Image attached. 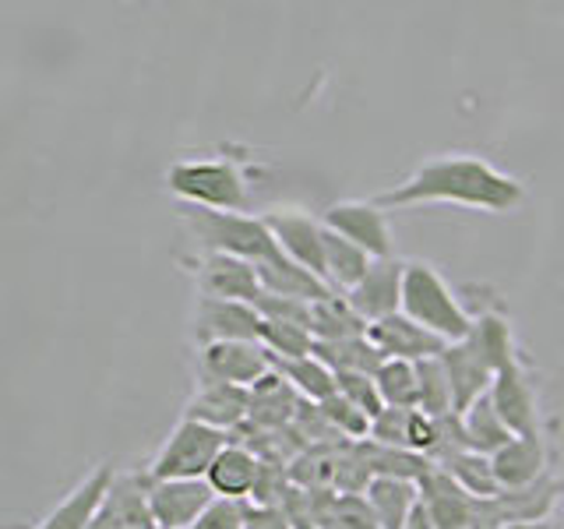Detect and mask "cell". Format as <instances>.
I'll list each match as a JSON object with an SVG mask.
<instances>
[{
    "label": "cell",
    "mask_w": 564,
    "mask_h": 529,
    "mask_svg": "<svg viewBox=\"0 0 564 529\" xmlns=\"http://www.w3.org/2000/svg\"><path fill=\"white\" fill-rule=\"evenodd\" d=\"M375 202L384 212L420 205H463L490 212V216H511L525 205V184L476 152H445L423 159L405 181L381 191Z\"/></svg>",
    "instance_id": "cell-1"
},
{
    "label": "cell",
    "mask_w": 564,
    "mask_h": 529,
    "mask_svg": "<svg viewBox=\"0 0 564 529\" xmlns=\"http://www.w3.org/2000/svg\"><path fill=\"white\" fill-rule=\"evenodd\" d=\"M254 176H258V166L251 155L223 149L208 155L176 159L163 173V181H166V191L181 205L212 208V212H247Z\"/></svg>",
    "instance_id": "cell-2"
},
{
    "label": "cell",
    "mask_w": 564,
    "mask_h": 529,
    "mask_svg": "<svg viewBox=\"0 0 564 529\" xmlns=\"http://www.w3.org/2000/svg\"><path fill=\"white\" fill-rule=\"evenodd\" d=\"M402 314L413 317L416 325H423L437 339L463 343L469 339L476 314H469V307L463 304L448 279L441 276L431 261L420 258H405V287H402Z\"/></svg>",
    "instance_id": "cell-3"
},
{
    "label": "cell",
    "mask_w": 564,
    "mask_h": 529,
    "mask_svg": "<svg viewBox=\"0 0 564 529\" xmlns=\"http://www.w3.org/2000/svg\"><path fill=\"white\" fill-rule=\"evenodd\" d=\"M176 216L187 226V234L194 237L202 255H229L254 264L279 255L272 229L254 212H212V208L181 205Z\"/></svg>",
    "instance_id": "cell-4"
},
{
    "label": "cell",
    "mask_w": 564,
    "mask_h": 529,
    "mask_svg": "<svg viewBox=\"0 0 564 529\" xmlns=\"http://www.w3.org/2000/svg\"><path fill=\"white\" fill-rule=\"evenodd\" d=\"M226 445H229L226 431L181 417V423H176L163 445L155 449L145 473L152 481H205L212 463H216Z\"/></svg>",
    "instance_id": "cell-5"
},
{
    "label": "cell",
    "mask_w": 564,
    "mask_h": 529,
    "mask_svg": "<svg viewBox=\"0 0 564 529\" xmlns=\"http://www.w3.org/2000/svg\"><path fill=\"white\" fill-rule=\"evenodd\" d=\"M322 223L332 234H339L343 240L357 244L360 251L370 258H392L395 240H392V226H388V212L375 198H346V202H332L322 212Z\"/></svg>",
    "instance_id": "cell-6"
},
{
    "label": "cell",
    "mask_w": 564,
    "mask_h": 529,
    "mask_svg": "<svg viewBox=\"0 0 564 529\" xmlns=\"http://www.w3.org/2000/svg\"><path fill=\"white\" fill-rule=\"evenodd\" d=\"M181 264H187V272L194 276L198 296L258 304L261 293H264L254 261L229 258V255H202L198 251V258H181Z\"/></svg>",
    "instance_id": "cell-7"
},
{
    "label": "cell",
    "mask_w": 564,
    "mask_h": 529,
    "mask_svg": "<svg viewBox=\"0 0 564 529\" xmlns=\"http://www.w3.org/2000/svg\"><path fill=\"white\" fill-rule=\"evenodd\" d=\"M261 325L264 317L254 304L198 296L191 317V339L198 349L212 343H261Z\"/></svg>",
    "instance_id": "cell-8"
},
{
    "label": "cell",
    "mask_w": 564,
    "mask_h": 529,
    "mask_svg": "<svg viewBox=\"0 0 564 529\" xmlns=\"http://www.w3.org/2000/svg\"><path fill=\"white\" fill-rule=\"evenodd\" d=\"M261 219L272 229L282 255L325 279V223H322V216H311L307 208H296V205H279V208L261 212Z\"/></svg>",
    "instance_id": "cell-9"
},
{
    "label": "cell",
    "mask_w": 564,
    "mask_h": 529,
    "mask_svg": "<svg viewBox=\"0 0 564 529\" xmlns=\"http://www.w3.org/2000/svg\"><path fill=\"white\" fill-rule=\"evenodd\" d=\"M272 375V353L261 343H212L198 349V367L194 378L198 385L205 381H223V385H240L254 388L261 378Z\"/></svg>",
    "instance_id": "cell-10"
},
{
    "label": "cell",
    "mask_w": 564,
    "mask_h": 529,
    "mask_svg": "<svg viewBox=\"0 0 564 529\" xmlns=\"http://www.w3.org/2000/svg\"><path fill=\"white\" fill-rule=\"evenodd\" d=\"M216 501L208 481H152L149 476V508L155 529H194Z\"/></svg>",
    "instance_id": "cell-11"
},
{
    "label": "cell",
    "mask_w": 564,
    "mask_h": 529,
    "mask_svg": "<svg viewBox=\"0 0 564 529\" xmlns=\"http://www.w3.org/2000/svg\"><path fill=\"white\" fill-rule=\"evenodd\" d=\"M113 481H117L113 466L99 463L93 473H85L82 481L64 494V501L53 505L32 529H93L106 498H110Z\"/></svg>",
    "instance_id": "cell-12"
},
{
    "label": "cell",
    "mask_w": 564,
    "mask_h": 529,
    "mask_svg": "<svg viewBox=\"0 0 564 529\" xmlns=\"http://www.w3.org/2000/svg\"><path fill=\"white\" fill-rule=\"evenodd\" d=\"M490 402L494 410L501 413V420L511 428V434H536L540 428V396H536V381L533 370H529L525 360L511 364L505 370H498V378L490 385Z\"/></svg>",
    "instance_id": "cell-13"
},
{
    "label": "cell",
    "mask_w": 564,
    "mask_h": 529,
    "mask_svg": "<svg viewBox=\"0 0 564 529\" xmlns=\"http://www.w3.org/2000/svg\"><path fill=\"white\" fill-rule=\"evenodd\" d=\"M402 287H405V258H378L357 290H349V304L360 311L367 325L384 322L402 311Z\"/></svg>",
    "instance_id": "cell-14"
},
{
    "label": "cell",
    "mask_w": 564,
    "mask_h": 529,
    "mask_svg": "<svg viewBox=\"0 0 564 529\" xmlns=\"http://www.w3.org/2000/svg\"><path fill=\"white\" fill-rule=\"evenodd\" d=\"M187 420L208 423V428L234 434L251 420V388L240 385H223V381H205L194 388V396L184 406Z\"/></svg>",
    "instance_id": "cell-15"
},
{
    "label": "cell",
    "mask_w": 564,
    "mask_h": 529,
    "mask_svg": "<svg viewBox=\"0 0 564 529\" xmlns=\"http://www.w3.org/2000/svg\"><path fill=\"white\" fill-rule=\"evenodd\" d=\"M490 463H494V476H498L501 490H522V487H533L536 481H543V476L551 473L554 452H551L546 434L536 431V434H519L511 445H505L498 455H494Z\"/></svg>",
    "instance_id": "cell-16"
},
{
    "label": "cell",
    "mask_w": 564,
    "mask_h": 529,
    "mask_svg": "<svg viewBox=\"0 0 564 529\" xmlns=\"http://www.w3.org/2000/svg\"><path fill=\"white\" fill-rule=\"evenodd\" d=\"M367 339L378 346V353L384 360H410V364L441 357V353L448 349L445 339H437V335H431L427 328L416 325L413 317H405L402 311L392 314V317H384V322L370 325Z\"/></svg>",
    "instance_id": "cell-17"
},
{
    "label": "cell",
    "mask_w": 564,
    "mask_h": 529,
    "mask_svg": "<svg viewBox=\"0 0 564 529\" xmlns=\"http://www.w3.org/2000/svg\"><path fill=\"white\" fill-rule=\"evenodd\" d=\"M441 364H445L448 381H452L455 413H466L473 402H480L490 392L494 378H498V370L487 364V357L469 339L452 343L445 353H441Z\"/></svg>",
    "instance_id": "cell-18"
},
{
    "label": "cell",
    "mask_w": 564,
    "mask_h": 529,
    "mask_svg": "<svg viewBox=\"0 0 564 529\" xmlns=\"http://www.w3.org/2000/svg\"><path fill=\"white\" fill-rule=\"evenodd\" d=\"M261 469H264V463L258 458V452L240 445V441H229V445L219 452L216 463H212L205 481L212 484V490H216V498L251 501L258 484H261Z\"/></svg>",
    "instance_id": "cell-19"
},
{
    "label": "cell",
    "mask_w": 564,
    "mask_h": 529,
    "mask_svg": "<svg viewBox=\"0 0 564 529\" xmlns=\"http://www.w3.org/2000/svg\"><path fill=\"white\" fill-rule=\"evenodd\" d=\"M420 498L431 508L437 529H473L476 501L480 498H473L469 490L458 487L441 466H431L427 476L420 481Z\"/></svg>",
    "instance_id": "cell-20"
},
{
    "label": "cell",
    "mask_w": 564,
    "mask_h": 529,
    "mask_svg": "<svg viewBox=\"0 0 564 529\" xmlns=\"http://www.w3.org/2000/svg\"><path fill=\"white\" fill-rule=\"evenodd\" d=\"M300 406H304V399L296 396V388L272 370L269 378H261L251 388V420L247 423H254L261 431H286L293 428Z\"/></svg>",
    "instance_id": "cell-21"
},
{
    "label": "cell",
    "mask_w": 564,
    "mask_h": 529,
    "mask_svg": "<svg viewBox=\"0 0 564 529\" xmlns=\"http://www.w3.org/2000/svg\"><path fill=\"white\" fill-rule=\"evenodd\" d=\"M258 276H261L264 293H272V296H293V300L317 304V300H325L328 293H335L322 276H314L311 269H304V264L290 261L282 251L272 255L269 261H261Z\"/></svg>",
    "instance_id": "cell-22"
},
{
    "label": "cell",
    "mask_w": 564,
    "mask_h": 529,
    "mask_svg": "<svg viewBox=\"0 0 564 529\" xmlns=\"http://www.w3.org/2000/svg\"><path fill=\"white\" fill-rule=\"evenodd\" d=\"M367 505L378 516L381 529H405L413 508L420 501V484L413 481H399V476H375L367 487Z\"/></svg>",
    "instance_id": "cell-23"
},
{
    "label": "cell",
    "mask_w": 564,
    "mask_h": 529,
    "mask_svg": "<svg viewBox=\"0 0 564 529\" xmlns=\"http://www.w3.org/2000/svg\"><path fill=\"white\" fill-rule=\"evenodd\" d=\"M367 322L360 311L349 304L346 293H328L325 300L311 304V332L317 343H343V339H360L367 335Z\"/></svg>",
    "instance_id": "cell-24"
},
{
    "label": "cell",
    "mask_w": 564,
    "mask_h": 529,
    "mask_svg": "<svg viewBox=\"0 0 564 529\" xmlns=\"http://www.w3.org/2000/svg\"><path fill=\"white\" fill-rule=\"evenodd\" d=\"M469 343L487 357V364L494 370H505L511 364H519V346H516V332H511V317L501 311H480L473 322Z\"/></svg>",
    "instance_id": "cell-25"
},
{
    "label": "cell",
    "mask_w": 564,
    "mask_h": 529,
    "mask_svg": "<svg viewBox=\"0 0 564 529\" xmlns=\"http://www.w3.org/2000/svg\"><path fill=\"white\" fill-rule=\"evenodd\" d=\"M370 264H375V258L367 251H360L357 244H349L339 234L325 229V282L335 293L357 290L364 276L370 272Z\"/></svg>",
    "instance_id": "cell-26"
},
{
    "label": "cell",
    "mask_w": 564,
    "mask_h": 529,
    "mask_svg": "<svg viewBox=\"0 0 564 529\" xmlns=\"http://www.w3.org/2000/svg\"><path fill=\"white\" fill-rule=\"evenodd\" d=\"M463 428H466L469 452H480V455H490V458L498 455L505 445L516 441V434H511V428L501 420V413L494 410L490 392L480 402H473L469 410L463 413Z\"/></svg>",
    "instance_id": "cell-27"
},
{
    "label": "cell",
    "mask_w": 564,
    "mask_h": 529,
    "mask_svg": "<svg viewBox=\"0 0 564 529\" xmlns=\"http://www.w3.org/2000/svg\"><path fill=\"white\" fill-rule=\"evenodd\" d=\"M272 370L286 378L304 402H325L339 392V388H335V370L322 357H314V353L311 357H296V360H275L272 357Z\"/></svg>",
    "instance_id": "cell-28"
},
{
    "label": "cell",
    "mask_w": 564,
    "mask_h": 529,
    "mask_svg": "<svg viewBox=\"0 0 564 529\" xmlns=\"http://www.w3.org/2000/svg\"><path fill=\"white\" fill-rule=\"evenodd\" d=\"M314 357H322L335 375H378L384 357L378 346L360 335V339H343V343H317Z\"/></svg>",
    "instance_id": "cell-29"
},
{
    "label": "cell",
    "mask_w": 564,
    "mask_h": 529,
    "mask_svg": "<svg viewBox=\"0 0 564 529\" xmlns=\"http://www.w3.org/2000/svg\"><path fill=\"white\" fill-rule=\"evenodd\" d=\"M445 469L452 481L469 490L473 498H494V494H501V484H498V476H494V463H490V455H480V452H455L448 455L445 463H434Z\"/></svg>",
    "instance_id": "cell-30"
},
{
    "label": "cell",
    "mask_w": 564,
    "mask_h": 529,
    "mask_svg": "<svg viewBox=\"0 0 564 529\" xmlns=\"http://www.w3.org/2000/svg\"><path fill=\"white\" fill-rule=\"evenodd\" d=\"M378 392L381 402L392 410H420V370L410 360H384L378 367Z\"/></svg>",
    "instance_id": "cell-31"
},
{
    "label": "cell",
    "mask_w": 564,
    "mask_h": 529,
    "mask_svg": "<svg viewBox=\"0 0 564 529\" xmlns=\"http://www.w3.org/2000/svg\"><path fill=\"white\" fill-rule=\"evenodd\" d=\"M420 410L427 417H448L455 413V396H452V381L448 370L441 364V357L420 360Z\"/></svg>",
    "instance_id": "cell-32"
},
{
    "label": "cell",
    "mask_w": 564,
    "mask_h": 529,
    "mask_svg": "<svg viewBox=\"0 0 564 529\" xmlns=\"http://www.w3.org/2000/svg\"><path fill=\"white\" fill-rule=\"evenodd\" d=\"M261 346L272 353L275 360H296L311 357L317 339L304 325H282V322H264L261 325Z\"/></svg>",
    "instance_id": "cell-33"
},
{
    "label": "cell",
    "mask_w": 564,
    "mask_h": 529,
    "mask_svg": "<svg viewBox=\"0 0 564 529\" xmlns=\"http://www.w3.org/2000/svg\"><path fill=\"white\" fill-rule=\"evenodd\" d=\"M317 406H322L325 420L332 423V431L339 434L343 441H367L370 438V417L364 410H357V406H352L346 396L335 392L332 399L317 402Z\"/></svg>",
    "instance_id": "cell-34"
},
{
    "label": "cell",
    "mask_w": 564,
    "mask_h": 529,
    "mask_svg": "<svg viewBox=\"0 0 564 529\" xmlns=\"http://www.w3.org/2000/svg\"><path fill=\"white\" fill-rule=\"evenodd\" d=\"M413 413L416 410H392V406H384V410L370 420V441H375V445H384V449H405V452H410Z\"/></svg>",
    "instance_id": "cell-35"
},
{
    "label": "cell",
    "mask_w": 564,
    "mask_h": 529,
    "mask_svg": "<svg viewBox=\"0 0 564 529\" xmlns=\"http://www.w3.org/2000/svg\"><path fill=\"white\" fill-rule=\"evenodd\" d=\"M335 388H339V396H346L357 410H364L370 420H375L384 402H381V392H378V381L375 375H335Z\"/></svg>",
    "instance_id": "cell-36"
},
{
    "label": "cell",
    "mask_w": 564,
    "mask_h": 529,
    "mask_svg": "<svg viewBox=\"0 0 564 529\" xmlns=\"http://www.w3.org/2000/svg\"><path fill=\"white\" fill-rule=\"evenodd\" d=\"M254 307H258V314L264 317V322H282V325H304V328H311V304H307V300L261 293V300H258Z\"/></svg>",
    "instance_id": "cell-37"
},
{
    "label": "cell",
    "mask_w": 564,
    "mask_h": 529,
    "mask_svg": "<svg viewBox=\"0 0 564 529\" xmlns=\"http://www.w3.org/2000/svg\"><path fill=\"white\" fill-rule=\"evenodd\" d=\"M194 529H247V501L216 498Z\"/></svg>",
    "instance_id": "cell-38"
},
{
    "label": "cell",
    "mask_w": 564,
    "mask_h": 529,
    "mask_svg": "<svg viewBox=\"0 0 564 529\" xmlns=\"http://www.w3.org/2000/svg\"><path fill=\"white\" fill-rule=\"evenodd\" d=\"M505 529H554V519H543V522H508Z\"/></svg>",
    "instance_id": "cell-39"
},
{
    "label": "cell",
    "mask_w": 564,
    "mask_h": 529,
    "mask_svg": "<svg viewBox=\"0 0 564 529\" xmlns=\"http://www.w3.org/2000/svg\"><path fill=\"white\" fill-rule=\"evenodd\" d=\"M554 529H564V519H554Z\"/></svg>",
    "instance_id": "cell-40"
}]
</instances>
